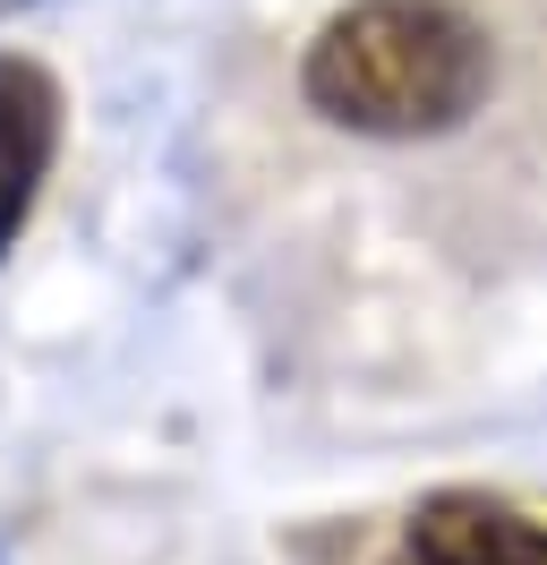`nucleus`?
Segmentation results:
<instances>
[{"mask_svg":"<svg viewBox=\"0 0 547 565\" xmlns=\"http://www.w3.org/2000/svg\"><path fill=\"white\" fill-rule=\"evenodd\" d=\"M308 104L360 138H444L487 95V35L453 0H351L300 61Z\"/></svg>","mask_w":547,"mask_h":565,"instance_id":"obj_1","label":"nucleus"},{"mask_svg":"<svg viewBox=\"0 0 547 565\" xmlns=\"http://www.w3.org/2000/svg\"><path fill=\"white\" fill-rule=\"evenodd\" d=\"M0 9H18V0H0Z\"/></svg>","mask_w":547,"mask_h":565,"instance_id":"obj_4","label":"nucleus"},{"mask_svg":"<svg viewBox=\"0 0 547 565\" xmlns=\"http://www.w3.org/2000/svg\"><path fill=\"white\" fill-rule=\"evenodd\" d=\"M52 154H61V86L34 61H0V257L26 232Z\"/></svg>","mask_w":547,"mask_h":565,"instance_id":"obj_3","label":"nucleus"},{"mask_svg":"<svg viewBox=\"0 0 547 565\" xmlns=\"http://www.w3.org/2000/svg\"><path fill=\"white\" fill-rule=\"evenodd\" d=\"M394 565H547V523L513 514L496 497H428L403 531V557Z\"/></svg>","mask_w":547,"mask_h":565,"instance_id":"obj_2","label":"nucleus"}]
</instances>
